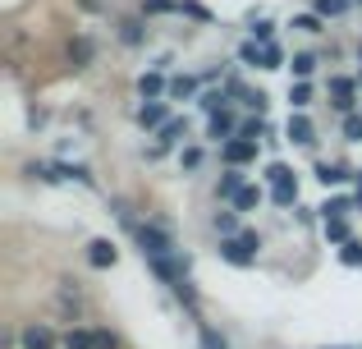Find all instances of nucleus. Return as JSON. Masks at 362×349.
I'll return each mask as SVG.
<instances>
[{
    "label": "nucleus",
    "mask_w": 362,
    "mask_h": 349,
    "mask_svg": "<svg viewBox=\"0 0 362 349\" xmlns=\"http://www.w3.org/2000/svg\"><path fill=\"white\" fill-rule=\"evenodd\" d=\"M133 234H138L142 258H147V262H156V258H175V239H170L160 225H133Z\"/></svg>",
    "instance_id": "nucleus-1"
},
{
    "label": "nucleus",
    "mask_w": 362,
    "mask_h": 349,
    "mask_svg": "<svg viewBox=\"0 0 362 349\" xmlns=\"http://www.w3.org/2000/svg\"><path fill=\"white\" fill-rule=\"evenodd\" d=\"M221 258L234 262V267H247V262L257 258V248H252V244H243V234H239V239H221Z\"/></svg>",
    "instance_id": "nucleus-2"
},
{
    "label": "nucleus",
    "mask_w": 362,
    "mask_h": 349,
    "mask_svg": "<svg viewBox=\"0 0 362 349\" xmlns=\"http://www.w3.org/2000/svg\"><path fill=\"white\" fill-rule=\"evenodd\" d=\"M115 258H119V248H115L110 239H92V244H88V262H92V267L106 271V267H115Z\"/></svg>",
    "instance_id": "nucleus-3"
},
{
    "label": "nucleus",
    "mask_w": 362,
    "mask_h": 349,
    "mask_svg": "<svg viewBox=\"0 0 362 349\" xmlns=\"http://www.w3.org/2000/svg\"><path fill=\"white\" fill-rule=\"evenodd\" d=\"M252 156H257L252 138H234V143H225V161H230V166H247Z\"/></svg>",
    "instance_id": "nucleus-4"
},
{
    "label": "nucleus",
    "mask_w": 362,
    "mask_h": 349,
    "mask_svg": "<svg viewBox=\"0 0 362 349\" xmlns=\"http://www.w3.org/2000/svg\"><path fill=\"white\" fill-rule=\"evenodd\" d=\"M18 345H23V349H55V336L46 331V326H23Z\"/></svg>",
    "instance_id": "nucleus-5"
},
{
    "label": "nucleus",
    "mask_w": 362,
    "mask_h": 349,
    "mask_svg": "<svg viewBox=\"0 0 362 349\" xmlns=\"http://www.w3.org/2000/svg\"><path fill=\"white\" fill-rule=\"evenodd\" d=\"M138 125H142V129H165V125H170V110L160 106V101H151V106L138 110Z\"/></svg>",
    "instance_id": "nucleus-6"
},
{
    "label": "nucleus",
    "mask_w": 362,
    "mask_h": 349,
    "mask_svg": "<svg viewBox=\"0 0 362 349\" xmlns=\"http://www.w3.org/2000/svg\"><path fill=\"white\" fill-rule=\"evenodd\" d=\"M330 97L339 110H354V79H330Z\"/></svg>",
    "instance_id": "nucleus-7"
},
{
    "label": "nucleus",
    "mask_w": 362,
    "mask_h": 349,
    "mask_svg": "<svg viewBox=\"0 0 362 349\" xmlns=\"http://www.w3.org/2000/svg\"><path fill=\"white\" fill-rule=\"evenodd\" d=\"M60 345L64 349H101V331H69Z\"/></svg>",
    "instance_id": "nucleus-8"
},
{
    "label": "nucleus",
    "mask_w": 362,
    "mask_h": 349,
    "mask_svg": "<svg viewBox=\"0 0 362 349\" xmlns=\"http://www.w3.org/2000/svg\"><path fill=\"white\" fill-rule=\"evenodd\" d=\"M243 193V175L239 171H225V179L216 184V198H239Z\"/></svg>",
    "instance_id": "nucleus-9"
},
{
    "label": "nucleus",
    "mask_w": 362,
    "mask_h": 349,
    "mask_svg": "<svg viewBox=\"0 0 362 349\" xmlns=\"http://www.w3.org/2000/svg\"><path fill=\"white\" fill-rule=\"evenodd\" d=\"M211 225L225 234V239H239V216H234V212H216V216H211Z\"/></svg>",
    "instance_id": "nucleus-10"
},
{
    "label": "nucleus",
    "mask_w": 362,
    "mask_h": 349,
    "mask_svg": "<svg viewBox=\"0 0 362 349\" xmlns=\"http://www.w3.org/2000/svg\"><path fill=\"white\" fill-rule=\"evenodd\" d=\"M138 92H142V97H160V92H170V83L160 79V74H142V79H138Z\"/></svg>",
    "instance_id": "nucleus-11"
},
{
    "label": "nucleus",
    "mask_w": 362,
    "mask_h": 349,
    "mask_svg": "<svg viewBox=\"0 0 362 349\" xmlns=\"http://www.w3.org/2000/svg\"><path fill=\"white\" fill-rule=\"evenodd\" d=\"M289 143H312V120L308 115H293L289 120Z\"/></svg>",
    "instance_id": "nucleus-12"
},
{
    "label": "nucleus",
    "mask_w": 362,
    "mask_h": 349,
    "mask_svg": "<svg viewBox=\"0 0 362 349\" xmlns=\"http://www.w3.org/2000/svg\"><path fill=\"white\" fill-rule=\"evenodd\" d=\"M92 51H97V46H92V42H88V37H78V42H74V46H69V60H74V64H78V69H83V64H88V60H92Z\"/></svg>",
    "instance_id": "nucleus-13"
},
{
    "label": "nucleus",
    "mask_w": 362,
    "mask_h": 349,
    "mask_svg": "<svg viewBox=\"0 0 362 349\" xmlns=\"http://www.w3.org/2000/svg\"><path fill=\"white\" fill-rule=\"evenodd\" d=\"M317 175H321V184H344V179H349V171H344V166H335V161H326Z\"/></svg>",
    "instance_id": "nucleus-14"
},
{
    "label": "nucleus",
    "mask_w": 362,
    "mask_h": 349,
    "mask_svg": "<svg viewBox=\"0 0 362 349\" xmlns=\"http://www.w3.org/2000/svg\"><path fill=\"white\" fill-rule=\"evenodd\" d=\"M262 202V188H252V184H243V193L234 198V207H239V212H247V207H257Z\"/></svg>",
    "instance_id": "nucleus-15"
},
{
    "label": "nucleus",
    "mask_w": 362,
    "mask_h": 349,
    "mask_svg": "<svg viewBox=\"0 0 362 349\" xmlns=\"http://www.w3.org/2000/svg\"><path fill=\"white\" fill-rule=\"evenodd\" d=\"M230 134H234V120L225 115V110H221V115H211V138H230Z\"/></svg>",
    "instance_id": "nucleus-16"
},
{
    "label": "nucleus",
    "mask_w": 362,
    "mask_h": 349,
    "mask_svg": "<svg viewBox=\"0 0 362 349\" xmlns=\"http://www.w3.org/2000/svg\"><path fill=\"white\" fill-rule=\"evenodd\" d=\"M317 69V55L312 51H303V55H293V74H298V79H308V74Z\"/></svg>",
    "instance_id": "nucleus-17"
},
{
    "label": "nucleus",
    "mask_w": 362,
    "mask_h": 349,
    "mask_svg": "<svg viewBox=\"0 0 362 349\" xmlns=\"http://www.w3.org/2000/svg\"><path fill=\"white\" fill-rule=\"evenodd\" d=\"M271 198H275L280 207H289L293 198H298V184H293V179H289V184H275V193H271Z\"/></svg>",
    "instance_id": "nucleus-18"
},
{
    "label": "nucleus",
    "mask_w": 362,
    "mask_h": 349,
    "mask_svg": "<svg viewBox=\"0 0 362 349\" xmlns=\"http://www.w3.org/2000/svg\"><path fill=\"white\" fill-rule=\"evenodd\" d=\"M326 239H335V244H354V239H349V225H344V221H326Z\"/></svg>",
    "instance_id": "nucleus-19"
},
{
    "label": "nucleus",
    "mask_w": 362,
    "mask_h": 349,
    "mask_svg": "<svg viewBox=\"0 0 362 349\" xmlns=\"http://www.w3.org/2000/svg\"><path fill=\"white\" fill-rule=\"evenodd\" d=\"M344 138H349V143H362V115H349L344 120Z\"/></svg>",
    "instance_id": "nucleus-20"
},
{
    "label": "nucleus",
    "mask_w": 362,
    "mask_h": 349,
    "mask_svg": "<svg viewBox=\"0 0 362 349\" xmlns=\"http://www.w3.org/2000/svg\"><path fill=\"white\" fill-rule=\"evenodd\" d=\"M271 33H275V23H271V18H257V23H252V37H257V42H266V46H271Z\"/></svg>",
    "instance_id": "nucleus-21"
},
{
    "label": "nucleus",
    "mask_w": 362,
    "mask_h": 349,
    "mask_svg": "<svg viewBox=\"0 0 362 349\" xmlns=\"http://www.w3.org/2000/svg\"><path fill=\"white\" fill-rule=\"evenodd\" d=\"M193 92H197L193 79H175V83H170V97H193Z\"/></svg>",
    "instance_id": "nucleus-22"
},
{
    "label": "nucleus",
    "mask_w": 362,
    "mask_h": 349,
    "mask_svg": "<svg viewBox=\"0 0 362 349\" xmlns=\"http://www.w3.org/2000/svg\"><path fill=\"white\" fill-rule=\"evenodd\" d=\"M179 134H184V120H170V125L160 129V143H179Z\"/></svg>",
    "instance_id": "nucleus-23"
},
{
    "label": "nucleus",
    "mask_w": 362,
    "mask_h": 349,
    "mask_svg": "<svg viewBox=\"0 0 362 349\" xmlns=\"http://www.w3.org/2000/svg\"><path fill=\"white\" fill-rule=\"evenodd\" d=\"M349 0H317V14H344Z\"/></svg>",
    "instance_id": "nucleus-24"
},
{
    "label": "nucleus",
    "mask_w": 362,
    "mask_h": 349,
    "mask_svg": "<svg viewBox=\"0 0 362 349\" xmlns=\"http://www.w3.org/2000/svg\"><path fill=\"white\" fill-rule=\"evenodd\" d=\"M293 28H303V33H321V18L317 14H298V18H293Z\"/></svg>",
    "instance_id": "nucleus-25"
},
{
    "label": "nucleus",
    "mask_w": 362,
    "mask_h": 349,
    "mask_svg": "<svg viewBox=\"0 0 362 349\" xmlns=\"http://www.w3.org/2000/svg\"><path fill=\"white\" fill-rule=\"evenodd\" d=\"M266 179H271V184H289L293 171H289V166H271V171H266Z\"/></svg>",
    "instance_id": "nucleus-26"
},
{
    "label": "nucleus",
    "mask_w": 362,
    "mask_h": 349,
    "mask_svg": "<svg viewBox=\"0 0 362 349\" xmlns=\"http://www.w3.org/2000/svg\"><path fill=\"white\" fill-rule=\"evenodd\" d=\"M289 101H293V106H308V101H312V88H308V83H298V88L289 92Z\"/></svg>",
    "instance_id": "nucleus-27"
},
{
    "label": "nucleus",
    "mask_w": 362,
    "mask_h": 349,
    "mask_svg": "<svg viewBox=\"0 0 362 349\" xmlns=\"http://www.w3.org/2000/svg\"><path fill=\"white\" fill-rule=\"evenodd\" d=\"M119 37H124V42H129V46H138V42H142V28H138V23H133V18H129V23H124V33H119Z\"/></svg>",
    "instance_id": "nucleus-28"
},
{
    "label": "nucleus",
    "mask_w": 362,
    "mask_h": 349,
    "mask_svg": "<svg viewBox=\"0 0 362 349\" xmlns=\"http://www.w3.org/2000/svg\"><path fill=\"white\" fill-rule=\"evenodd\" d=\"M344 262L349 267H362V244H344Z\"/></svg>",
    "instance_id": "nucleus-29"
},
{
    "label": "nucleus",
    "mask_w": 362,
    "mask_h": 349,
    "mask_svg": "<svg viewBox=\"0 0 362 349\" xmlns=\"http://www.w3.org/2000/svg\"><path fill=\"white\" fill-rule=\"evenodd\" d=\"M202 349H225V341L211 331V326H202Z\"/></svg>",
    "instance_id": "nucleus-30"
},
{
    "label": "nucleus",
    "mask_w": 362,
    "mask_h": 349,
    "mask_svg": "<svg viewBox=\"0 0 362 349\" xmlns=\"http://www.w3.org/2000/svg\"><path fill=\"white\" fill-rule=\"evenodd\" d=\"M243 101H247V106H252V110H257V115H262V110H266V97H262V92H247V97H243Z\"/></svg>",
    "instance_id": "nucleus-31"
},
{
    "label": "nucleus",
    "mask_w": 362,
    "mask_h": 349,
    "mask_svg": "<svg viewBox=\"0 0 362 349\" xmlns=\"http://www.w3.org/2000/svg\"><path fill=\"white\" fill-rule=\"evenodd\" d=\"M184 166H188V171H197V166H202V152H197V147H188V152H184Z\"/></svg>",
    "instance_id": "nucleus-32"
},
{
    "label": "nucleus",
    "mask_w": 362,
    "mask_h": 349,
    "mask_svg": "<svg viewBox=\"0 0 362 349\" xmlns=\"http://www.w3.org/2000/svg\"><path fill=\"white\" fill-rule=\"evenodd\" d=\"M266 69H280V46H266Z\"/></svg>",
    "instance_id": "nucleus-33"
},
{
    "label": "nucleus",
    "mask_w": 362,
    "mask_h": 349,
    "mask_svg": "<svg viewBox=\"0 0 362 349\" xmlns=\"http://www.w3.org/2000/svg\"><path fill=\"white\" fill-rule=\"evenodd\" d=\"M257 134H262V120H247V125H243V138H252V143H257Z\"/></svg>",
    "instance_id": "nucleus-34"
},
{
    "label": "nucleus",
    "mask_w": 362,
    "mask_h": 349,
    "mask_svg": "<svg viewBox=\"0 0 362 349\" xmlns=\"http://www.w3.org/2000/svg\"><path fill=\"white\" fill-rule=\"evenodd\" d=\"M335 349H344V345H335Z\"/></svg>",
    "instance_id": "nucleus-35"
},
{
    "label": "nucleus",
    "mask_w": 362,
    "mask_h": 349,
    "mask_svg": "<svg viewBox=\"0 0 362 349\" xmlns=\"http://www.w3.org/2000/svg\"><path fill=\"white\" fill-rule=\"evenodd\" d=\"M358 5H362V0H358Z\"/></svg>",
    "instance_id": "nucleus-36"
}]
</instances>
